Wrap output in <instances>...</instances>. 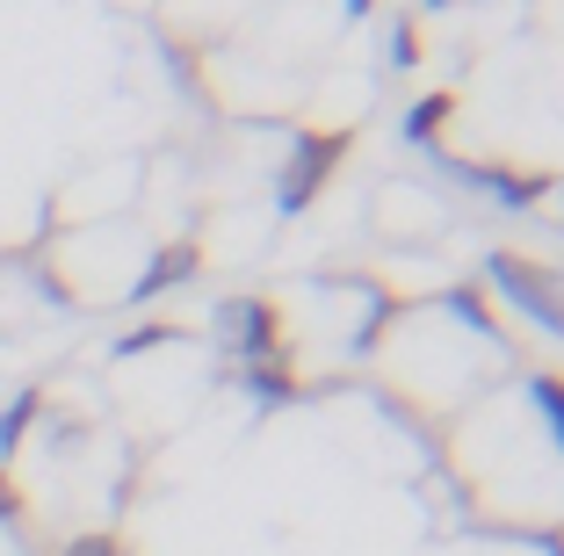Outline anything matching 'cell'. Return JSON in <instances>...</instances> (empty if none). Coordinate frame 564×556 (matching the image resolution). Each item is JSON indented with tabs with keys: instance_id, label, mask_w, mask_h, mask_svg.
<instances>
[{
	"instance_id": "1",
	"label": "cell",
	"mask_w": 564,
	"mask_h": 556,
	"mask_svg": "<svg viewBox=\"0 0 564 556\" xmlns=\"http://www.w3.org/2000/svg\"><path fill=\"white\" fill-rule=\"evenodd\" d=\"M492 282H499L507 296H514V304H521V312L535 318V326L564 332V290H557L550 275H535L529 261H514V253H499V261H492Z\"/></svg>"
},
{
	"instance_id": "2",
	"label": "cell",
	"mask_w": 564,
	"mask_h": 556,
	"mask_svg": "<svg viewBox=\"0 0 564 556\" xmlns=\"http://www.w3.org/2000/svg\"><path fill=\"white\" fill-rule=\"evenodd\" d=\"M333 160H340V145H312V152H304V160H297V174L282 181V210H304V196L318 188V174H326Z\"/></svg>"
},
{
	"instance_id": "3",
	"label": "cell",
	"mask_w": 564,
	"mask_h": 556,
	"mask_svg": "<svg viewBox=\"0 0 564 556\" xmlns=\"http://www.w3.org/2000/svg\"><path fill=\"white\" fill-rule=\"evenodd\" d=\"M188 275V253H166V268H152L145 282H138V296H152V290H166V282H182Z\"/></svg>"
},
{
	"instance_id": "4",
	"label": "cell",
	"mask_w": 564,
	"mask_h": 556,
	"mask_svg": "<svg viewBox=\"0 0 564 556\" xmlns=\"http://www.w3.org/2000/svg\"><path fill=\"white\" fill-rule=\"evenodd\" d=\"M442 116H448V95H434V101H420V109H413V123H405V131H413V138H427L434 123H442Z\"/></svg>"
},
{
	"instance_id": "5",
	"label": "cell",
	"mask_w": 564,
	"mask_h": 556,
	"mask_svg": "<svg viewBox=\"0 0 564 556\" xmlns=\"http://www.w3.org/2000/svg\"><path fill=\"white\" fill-rule=\"evenodd\" d=\"M535 405H543L550 419H557V441H564V391H557L550 377H535Z\"/></svg>"
},
{
	"instance_id": "6",
	"label": "cell",
	"mask_w": 564,
	"mask_h": 556,
	"mask_svg": "<svg viewBox=\"0 0 564 556\" xmlns=\"http://www.w3.org/2000/svg\"><path fill=\"white\" fill-rule=\"evenodd\" d=\"M0 513H8V484H0Z\"/></svg>"
},
{
	"instance_id": "7",
	"label": "cell",
	"mask_w": 564,
	"mask_h": 556,
	"mask_svg": "<svg viewBox=\"0 0 564 556\" xmlns=\"http://www.w3.org/2000/svg\"><path fill=\"white\" fill-rule=\"evenodd\" d=\"M427 8H448V0H427Z\"/></svg>"
}]
</instances>
